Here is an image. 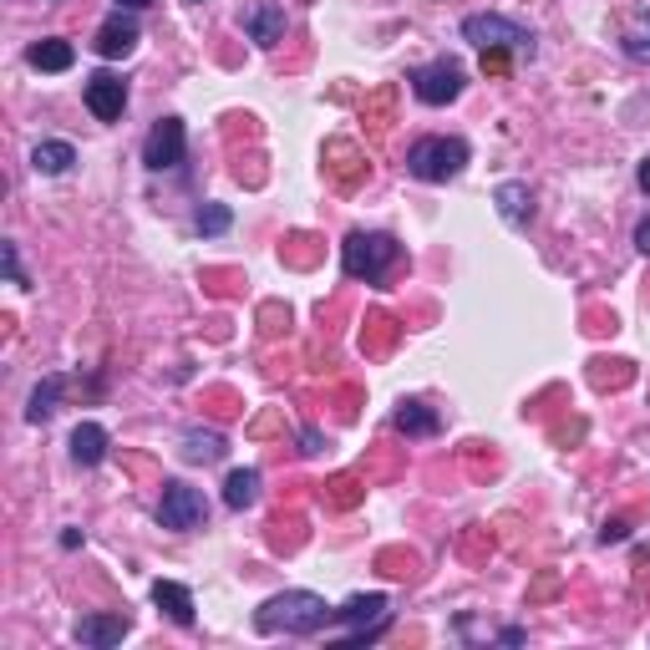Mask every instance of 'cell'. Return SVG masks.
I'll use <instances>...</instances> for the list:
<instances>
[{
	"label": "cell",
	"mask_w": 650,
	"mask_h": 650,
	"mask_svg": "<svg viewBox=\"0 0 650 650\" xmlns=\"http://www.w3.org/2000/svg\"><path fill=\"white\" fill-rule=\"evenodd\" d=\"M331 620H336V610L311 590H285L254 610V630H260V636H280V630H285V636H315V630H325Z\"/></svg>",
	"instance_id": "1"
},
{
	"label": "cell",
	"mask_w": 650,
	"mask_h": 650,
	"mask_svg": "<svg viewBox=\"0 0 650 650\" xmlns=\"http://www.w3.org/2000/svg\"><path fill=\"white\" fill-rule=\"evenodd\" d=\"M468 169V143L463 138H417L407 148V173L422 183H447Z\"/></svg>",
	"instance_id": "2"
},
{
	"label": "cell",
	"mask_w": 650,
	"mask_h": 650,
	"mask_svg": "<svg viewBox=\"0 0 650 650\" xmlns=\"http://www.w3.org/2000/svg\"><path fill=\"white\" fill-rule=\"evenodd\" d=\"M397 260H402V244L392 240V234H376V230L372 234L356 230L346 244H341V265H346V275L366 280V285H376Z\"/></svg>",
	"instance_id": "3"
},
{
	"label": "cell",
	"mask_w": 650,
	"mask_h": 650,
	"mask_svg": "<svg viewBox=\"0 0 650 650\" xmlns=\"http://www.w3.org/2000/svg\"><path fill=\"white\" fill-rule=\"evenodd\" d=\"M463 41H473L478 51H514V57H534V31L508 21L498 11H483L463 21Z\"/></svg>",
	"instance_id": "4"
},
{
	"label": "cell",
	"mask_w": 650,
	"mask_h": 650,
	"mask_svg": "<svg viewBox=\"0 0 650 650\" xmlns=\"http://www.w3.org/2000/svg\"><path fill=\"white\" fill-rule=\"evenodd\" d=\"M158 524L173 534H193L209 524V504L189 483H163V504H158Z\"/></svg>",
	"instance_id": "5"
},
{
	"label": "cell",
	"mask_w": 650,
	"mask_h": 650,
	"mask_svg": "<svg viewBox=\"0 0 650 650\" xmlns=\"http://www.w3.org/2000/svg\"><path fill=\"white\" fill-rule=\"evenodd\" d=\"M412 92H417L427 108H447V102L463 92V67L453 57L427 61V67H417V72H412Z\"/></svg>",
	"instance_id": "6"
},
{
	"label": "cell",
	"mask_w": 650,
	"mask_h": 650,
	"mask_svg": "<svg viewBox=\"0 0 650 650\" xmlns=\"http://www.w3.org/2000/svg\"><path fill=\"white\" fill-rule=\"evenodd\" d=\"M386 615H392L386 595H351V600L336 610V620L346 626L351 640H376L386 630Z\"/></svg>",
	"instance_id": "7"
},
{
	"label": "cell",
	"mask_w": 650,
	"mask_h": 650,
	"mask_svg": "<svg viewBox=\"0 0 650 650\" xmlns=\"http://www.w3.org/2000/svg\"><path fill=\"white\" fill-rule=\"evenodd\" d=\"M183 143H189V133H183V122H179V118L153 122V133H148V143H143V163H148L153 173L179 169V163H183Z\"/></svg>",
	"instance_id": "8"
},
{
	"label": "cell",
	"mask_w": 650,
	"mask_h": 650,
	"mask_svg": "<svg viewBox=\"0 0 650 650\" xmlns=\"http://www.w3.org/2000/svg\"><path fill=\"white\" fill-rule=\"evenodd\" d=\"M87 108H92L97 122H118L122 108H128V82L112 72H92L87 77Z\"/></svg>",
	"instance_id": "9"
},
{
	"label": "cell",
	"mask_w": 650,
	"mask_h": 650,
	"mask_svg": "<svg viewBox=\"0 0 650 650\" xmlns=\"http://www.w3.org/2000/svg\"><path fill=\"white\" fill-rule=\"evenodd\" d=\"M138 41H143V31H138V21L133 16H108V21H102V31H97V41H92V51L102 61H118V57H128V51L138 47Z\"/></svg>",
	"instance_id": "10"
},
{
	"label": "cell",
	"mask_w": 650,
	"mask_h": 650,
	"mask_svg": "<svg viewBox=\"0 0 650 650\" xmlns=\"http://www.w3.org/2000/svg\"><path fill=\"white\" fill-rule=\"evenodd\" d=\"M128 630H133L128 615H82V620H77V640H82V646H97V650L118 646Z\"/></svg>",
	"instance_id": "11"
},
{
	"label": "cell",
	"mask_w": 650,
	"mask_h": 650,
	"mask_svg": "<svg viewBox=\"0 0 650 650\" xmlns=\"http://www.w3.org/2000/svg\"><path fill=\"white\" fill-rule=\"evenodd\" d=\"M244 31H250L254 47H280V37H285V11L270 6V0H260V6L244 11Z\"/></svg>",
	"instance_id": "12"
},
{
	"label": "cell",
	"mask_w": 650,
	"mask_h": 650,
	"mask_svg": "<svg viewBox=\"0 0 650 650\" xmlns=\"http://www.w3.org/2000/svg\"><path fill=\"white\" fill-rule=\"evenodd\" d=\"M153 605L169 615L173 626H183V630L193 626V595L183 590V585H173V579H158L153 585Z\"/></svg>",
	"instance_id": "13"
},
{
	"label": "cell",
	"mask_w": 650,
	"mask_h": 650,
	"mask_svg": "<svg viewBox=\"0 0 650 650\" xmlns=\"http://www.w3.org/2000/svg\"><path fill=\"white\" fill-rule=\"evenodd\" d=\"M494 199H498V214H504L514 230H524V224L534 219V193H529V183H504Z\"/></svg>",
	"instance_id": "14"
},
{
	"label": "cell",
	"mask_w": 650,
	"mask_h": 650,
	"mask_svg": "<svg viewBox=\"0 0 650 650\" xmlns=\"http://www.w3.org/2000/svg\"><path fill=\"white\" fill-rule=\"evenodd\" d=\"M72 458L82 468H97V463L108 458V427H97V422H82L72 433Z\"/></svg>",
	"instance_id": "15"
},
{
	"label": "cell",
	"mask_w": 650,
	"mask_h": 650,
	"mask_svg": "<svg viewBox=\"0 0 650 650\" xmlns=\"http://www.w3.org/2000/svg\"><path fill=\"white\" fill-rule=\"evenodd\" d=\"M26 61H31L37 72H67V67L77 61V51H72V41L47 37V41H37V47L26 51Z\"/></svg>",
	"instance_id": "16"
},
{
	"label": "cell",
	"mask_w": 650,
	"mask_h": 650,
	"mask_svg": "<svg viewBox=\"0 0 650 650\" xmlns=\"http://www.w3.org/2000/svg\"><path fill=\"white\" fill-rule=\"evenodd\" d=\"M392 422H397V433H407V437H437V427H443L427 402H402Z\"/></svg>",
	"instance_id": "17"
},
{
	"label": "cell",
	"mask_w": 650,
	"mask_h": 650,
	"mask_svg": "<svg viewBox=\"0 0 650 650\" xmlns=\"http://www.w3.org/2000/svg\"><path fill=\"white\" fill-rule=\"evenodd\" d=\"M72 163H77V148H72V143H61V138H57V143H37V148H31V169L47 173V179L67 173Z\"/></svg>",
	"instance_id": "18"
},
{
	"label": "cell",
	"mask_w": 650,
	"mask_h": 650,
	"mask_svg": "<svg viewBox=\"0 0 650 650\" xmlns=\"http://www.w3.org/2000/svg\"><path fill=\"white\" fill-rule=\"evenodd\" d=\"M224 504H230L234 514H244V508L260 504V473H254V468H234L230 483H224Z\"/></svg>",
	"instance_id": "19"
},
{
	"label": "cell",
	"mask_w": 650,
	"mask_h": 650,
	"mask_svg": "<svg viewBox=\"0 0 650 650\" xmlns=\"http://www.w3.org/2000/svg\"><path fill=\"white\" fill-rule=\"evenodd\" d=\"M620 47H626V57L650 61V11H630L620 21Z\"/></svg>",
	"instance_id": "20"
},
{
	"label": "cell",
	"mask_w": 650,
	"mask_h": 650,
	"mask_svg": "<svg viewBox=\"0 0 650 650\" xmlns=\"http://www.w3.org/2000/svg\"><path fill=\"white\" fill-rule=\"evenodd\" d=\"M224 453H230V443H224L219 433H199V427L183 433V458L189 463H219Z\"/></svg>",
	"instance_id": "21"
},
{
	"label": "cell",
	"mask_w": 650,
	"mask_h": 650,
	"mask_svg": "<svg viewBox=\"0 0 650 650\" xmlns=\"http://www.w3.org/2000/svg\"><path fill=\"white\" fill-rule=\"evenodd\" d=\"M61 392H67V382H61V376H47V382L37 386V392H31V407H26V422H47L51 412H57V402H61Z\"/></svg>",
	"instance_id": "22"
},
{
	"label": "cell",
	"mask_w": 650,
	"mask_h": 650,
	"mask_svg": "<svg viewBox=\"0 0 650 650\" xmlns=\"http://www.w3.org/2000/svg\"><path fill=\"white\" fill-rule=\"evenodd\" d=\"M230 230V209L224 204H204L199 209V234H224Z\"/></svg>",
	"instance_id": "23"
},
{
	"label": "cell",
	"mask_w": 650,
	"mask_h": 650,
	"mask_svg": "<svg viewBox=\"0 0 650 650\" xmlns=\"http://www.w3.org/2000/svg\"><path fill=\"white\" fill-rule=\"evenodd\" d=\"M508 57H514V51H483V72H488V77H504L508 72Z\"/></svg>",
	"instance_id": "24"
},
{
	"label": "cell",
	"mask_w": 650,
	"mask_h": 650,
	"mask_svg": "<svg viewBox=\"0 0 650 650\" xmlns=\"http://www.w3.org/2000/svg\"><path fill=\"white\" fill-rule=\"evenodd\" d=\"M0 254H6V280H11V285H26L21 260H16V244H0Z\"/></svg>",
	"instance_id": "25"
},
{
	"label": "cell",
	"mask_w": 650,
	"mask_h": 650,
	"mask_svg": "<svg viewBox=\"0 0 650 650\" xmlns=\"http://www.w3.org/2000/svg\"><path fill=\"white\" fill-rule=\"evenodd\" d=\"M630 539V529H626V518H610L600 529V544H626Z\"/></svg>",
	"instance_id": "26"
},
{
	"label": "cell",
	"mask_w": 650,
	"mask_h": 650,
	"mask_svg": "<svg viewBox=\"0 0 650 650\" xmlns=\"http://www.w3.org/2000/svg\"><path fill=\"white\" fill-rule=\"evenodd\" d=\"M636 250L650 254V219H640V224H636Z\"/></svg>",
	"instance_id": "27"
},
{
	"label": "cell",
	"mask_w": 650,
	"mask_h": 650,
	"mask_svg": "<svg viewBox=\"0 0 650 650\" xmlns=\"http://www.w3.org/2000/svg\"><path fill=\"white\" fill-rule=\"evenodd\" d=\"M153 0H118V11H148Z\"/></svg>",
	"instance_id": "28"
},
{
	"label": "cell",
	"mask_w": 650,
	"mask_h": 650,
	"mask_svg": "<svg viewBox=\"0 0 650 650\" xmlns=\"http://www.w3.org/2000/svg\"><path fill=\"white\" fill-rule=\"evenodd\" d=\"M636 179H640V189L650 193V158H646V163H640V173H636Z\"/></svg>",
	"instance_id": "29"
}]
</instances>
